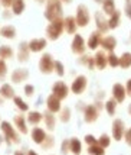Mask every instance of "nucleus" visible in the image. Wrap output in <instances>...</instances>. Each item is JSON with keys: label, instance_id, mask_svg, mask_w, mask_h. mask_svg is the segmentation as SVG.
I'll use <instances>...</instances> for the list:
<instances>
[{"label": "nucleus", "instance_id": "nucleus-1", "mask_svg": "<svg viewBox=\"0 0 131 155\" xmlns=\"http://www.w3.org/2000/svg\"><path fill=\"white\" fill-rule=\"evenodd\" d=\"M61 12H62V9H61V3H59L58 0H51V2H49V5H48V7H46L45 16L51 20V22H55V20H59Z\"/></svg>", "mask_w": 131, "mask_h": 155}, {"label": "nucleus", "instance_id": "nucleus-2", "mask_svg": "<svg viewBox=\"0 0 131 155\" xmlns=\"http://www.w3.org/2000/svg\"><path fill=\"white\" fill-rule=\"evenodd\" d=\"M125 134V125L121 119H115L112 122V136L115 141H121Z\"/></svg>", "mask_w": 131, "mask_h": 155}, {"label": "nucleus", "instance_id": "nucleus-3", "mask_svg": "<svg viewBox=\"0 0 131 155\" xmlns=\"http://www.w3.org/2000/svg\"><path fill=\"white\" fill-rule=\"evenodd\" d=\"M88 22H89V13H88L86 7L84 5H81L78 7V10H76V25L85 26Z\"/></svg>", "mask_w": 131, "mask_h": 155}, {"label": "nucleus", "instance_id": "nucleus-4", "mask_svg": "<svg viewBox=\"0 0 131 155\" xmlns=\"http://www.w3.org/2000/svg\"><path fill=\"white\" fill-rule=\"evenodd\" d=\"M112 97L118 101V103H123L125 100V97H127V90L124 88L123 84H114V87H112Z\"/></svg>", "mask_w": 131, "mask_h": 155}, {"label": "nucleus", "instance_id": "nucleus-5", "mask_svg": "<svg viewBox=\"0 0 131 155\" xmlns=\"http://www.w3.org/2000/svg\"><path fill=\"white\" fill-rule=\"evenodd\" d=\"M46 32H48L51 39H56L59 35H61V32H62V22H61V20L52 22V23L48 26V31H46Z\"/></svg>", "mask_w": 131, "mask_h": 155}, {"label": "nucleus", "instance_id": "nucleus-6", "mask_svg": "<svg viewBox=\"0 0 131 155\" xmlns=\"http://www.w3.org/2000/svg\"><path fill=\"white\" fill-rule=\"evenodd\" d=\"M39 67H40V71L42 73H51L53 70V67H55V62L52 61V58H51V55H43L42 57V60H40V62H39Z\"/></svg>", "mask_w": 131, "mask_h": 155}, {"label": "nucleus", "instance_id": "nucleus-7", "mask_svg": "<svg viewBox=\"0 0 131 155\" xmlns=\"http://www.w3.org/2000/svg\"><path fill=\"white\" fill-rule=\"evenodd\" d=\"M85 87H86V78L84 77V75H79L78 78L73 81L72 91L73 93H76V94H81V93L85 90Z\"/></svg>", "mask_w": 131, "mask_h": 155}, {"label": "nucleus", "instance_id": "nucleus-8", "mask_svg": "<svg viewBox=\"0 0 131 155\" xmlns=\"http://www.w3.org/2000/svg\"><path fill=\"white\" fill-rule=\"evenodd\" d=\"M53 94L56 96L58 99H64V97H66V94H68V87H66V84H64L62 81H59V83H56L55 86H53Z\"/></svg>", "mask_w": 131, "mask_h": 155}, {"label": "nucleus", "instance_id": "nucleus-9", "mask_svg": "<svg viewBox=\"0 0 131 155\" xmlns=\"http://www.w3.org/2000/svg\"><path fill=\"white\" fill-rule=\"evenodd\" d=\"M72 51L75 54H82L85 51V45H84V39L81 35H76L73 38V42H72Z\"/></svg>", "mask_w": 131, "mask_h": 155}, {"label": "nucleus", "instance_id": "nucleus-10", "mask_svg": "<svg viewBox=\"0 0 131 155\" xmlns=\"http://www.w3.org/2000/svg\"><path fill=\"white\" fill-rule=\"evenodd\" d=\"M2 129H3V132H5V135H6V138H7V142H9V139H12L13 142H17V136L14 134L13 128L10 126V123L3 122V123H2Z\"/></svg>", "mask_w": 131, "mask_h": 155}, {"label": "nucleus", "instance_id": "nucleus-11", "mask_svg": "<svg viewBox=\"0 0 131 155\" xmlns=\"http://www.w3.org/2000/svg\"><path fill=\"white\" fill-rule=\"evenodd\" d=\"M101 45L108 49V51H114V48L117 47V39L114 36H105V38H101Z\"/></svg>", "mask_w": 131, "mask_h": 155}, {"label": "nucleus", "instance_id": "nucleus-12", "mask_svg": "<svg viewBox=\"0 0 131 155\" xmlns=\"http://www.w3.org/2000/svg\"><path fill=\"white\" fill-rule=\"evenodd\" d=\"M46 47V41L45 39H33L29 42V49L33 52H39Z\"/></svg>", "mask_w": 131, "mask_h": 155}, {"label": "nucleus", "instance_id": "nucleus-13", "mask_svg": "<svg viewBox=\"0 0 131 155\" xmlns=\"http://www.w3.org/2000/svg\"><path fill=\"white\" fill-rule=\"evenodd\" d=\"M98 117V107L95 106H88L85 110V120L86 122H95Z\"/></svg>", "mask_w": 131, "mask_h": 155}, {"label": "nucleus", "instance_id": "nucleus-14", "mask_svg": "<svg viewBox=\"0 0 131 155\" xmlns=\"http://www.w3.org/2000/svg\"><path fill=\"white\" fill-rule=\"evenodd\" d=\"M59 100H61V99H58L55 94H52L49 99H48V107H49L51 112L55 113V112H58L59 109H61V103H59Z\"/></svg>", "mask_w": 131, "mask_h": 155}, {"label": "nucleus", "instance_id": "nucleus-15", "mask_svg": "<svg viewBox=\"0 0 131 155\" xmlns=\"http://www.w3.org/2000/svg\"><path fill=\"white\" fill-rule=\"evenodd\" d=\"M95 64H97V67L99 68V70H104L105 67H107V64H108V58L105 57L104 52H97V55H95Z\"/></svg>", "mask_w": 131, "mask_h": 155}, {"label": "nucleus", "instance_id": "nucleus-16", "mask_svg": "<svg viewBox=\"0 0 131 155\" xmlns=\"http://www.w3.org/2000/svg\"><path fill=\"white\" fill-rule=\"evenodd\" d=\"M102 9H104V13L112 15L115 12V2L114 0H104L102 2Z\"/></svg>", "mask_w": 131, "mask_h": 155}, {"label": "nucleus", "instance_id": "nucleus-17", "mask_svg": "<svg viewBox=\"0 0 131 155\" xmlns=\"http://www.w3.org/2000/svg\"><path fill=\"white\" fill-rule=\"evenodd\" d=\"M95 19H97V26H98V29L101 31V32H107V29H110V26L107 25L108 22H107V20L101 16V13H99V12L95 15Z\"/></svg>", "mask_w": 131, "mask_h": 155}, {"label": "nucleus", "instance_id": "nucleus-18", "mask_svg": "<svg viewBox=\"0 0 131 155\" xmlns=\"http://www.w3.org/2000/svg\"><path fill=\"white\" fill-rule=\"evenodd\" d=\"M32 138L36 143H42V142L45 141V132L39 128H35L32 130Z\"/></svg>", "mask_w": 131, "mask_h": 155}, {"label": "nucleus", "instance_id": "nucleus-19", "mask_svg": "<svg viewBox=\"0 0 131 155\" xmlns=\"http://www.w3.org/2000/svg\"><path fill=\"white\" fill-rule=\"evenodd\" d=\"M120 18H121L120 12H117V10H115V12L111 15L110 20H108V26H110V29H115V28L120 25Z\"/></svg>", "mask_w": 131, "mask_h": 155}, {"label": "nucleus", "instance_id": "nucleus-20", "mask_svg": "<svg viewBox=\"0 0 131 155\" xmlns=\"http://www.w3.org/2000/svg\"><path fill=\"white\" fill-rule=\"evenodd\" d=\"M26 77H27L26 70H16V71L13 73V75H12V80H13L14 83H20V81L25 80Z\"/></svg>", "mask_w": 131, "mask_h": 155}, {"label": "nucleus", "instance_id": "nucleus-21", "mask_svg": "<svg viewBox=\"0 0 131 155\" xmlns=\"http://www.w3.org/2000/svg\"><path fill=\"white\" fill-rule=\"evenodd\" d=\"M99 44H101V35L97 34V32L92 34V36L89 38V41H88V47L91 48V49H95Z\"/></svg>", "mask_w": 131, "mask_h": 155}, {"label": "nucleus", "instance_id": "nucleus-22", "mask_svg": "<svg viewBox=\"0 0 131 155\" xmlns=\"http://www.w3.org/2000/svg\"><path fill=\"white\" fill-rule=\"evenodd\" d=\"M88 152L91 155H104L105 154L104 147H101L98 142L97 143H92L91 147H89V149H88Z\"/></svg>", "mask_w": 131, "mask_h": 155}, {"label": "nucleus", "instance_id": "nucleus-23", "mask_svg": "<svg viewBox=\"0 0 131 155\" xmlns=\"http://www.w3.org/2000/svg\"><path fill=\"white\" fill-rule=\"evenodd\" d=\"M120 67L123 68H128L131 67V54L130 52H124L120 58Z\"/></svg>", "mask_w": 131, "mask_h": 155}, {"label": "nucleus", "instance_id": "nucleus-24", "mask_svg": "<svg viewBox=\"0 0 131 155\" xmlns=\"http://www.w3.org/2000/svg\"><path fill=\"white\" fill-rule=\"evenodd\" d=\"M117 103L118 101L115 99H110V100L105 103V107H107V112H108V115H114L115 113V110H117Z\"/></svg>", "mask_w": 131, "mask_h": 155}, {"label": "nucleus", "instance_id": "nucleus-25", "mask_svg": "<svg viewBox=\"0 0 131 155\" xmlns=\"http://www.w3.org/2000/svg\"><path fill=\"white\" fill-rule=\"evenodd\" d=\"M65 28H66V32L73 34V32H75V28H76L75 19H73V18H66V20H65Z\"/></svg>", "mask_w": 131, "mask_h": 155}, {"label": "nucleus", "instance_id": "nucleus-26", "mask_svg": "<svg viewBox=\"0 0 131 155\" xmlns=\"http://www.w3.org/2000/svg\"><path fill=\"white\" fill-rule=\"evenodd\" d=\"M25 9V2L23 0H13V12L16 15H20Z\"/></svg>", "mask_w": 131, "mask_h": 155}, {"label": "nucleus", "instance_id": "nucleus-27", "mask_svg": "<svg viewBox=\"0 0 131 155\" xmlns=\"http://www.w3.org/2000/svg\"><path fill=\"white\" fill-rule=\"evenodd\" d=\"M0 93H2L3 97H7V99H9V97H13V88L10 87L9 84H5L3 87L0 88Z\"/></svg>", "mask_w": 131, "mask_h": 155}, {"label": "nucleus", "instance_id": "nucleus-28", "mask_svg": "<svg viewBox=\"0 0 131 155\" xmlns=\"http://www.w3.org/2000/svg\"><path fill=\"white\" fill-rule=\"evenodd\" d=\"M14 122H16V125H17V128H19L20 132H22V134H26L27 129H26V125H25V119H23L22 116H16Z\"/></svg>", "mask_w": 131, "mask_h": 155}, {"label": "nucleus", "instance_id": "nucleus-29", "mask_svg": "<svg viewBox=\"0 0 131 155\" xmlns=\"http://www.w3.org/2000/svg\"><path fill=\"white\" fill-rule=\"evenodd\" d=\"M71 151H72L75 155L81 154V142L78 139H72L71 141Z\"/></svg>", "mask_w": 131, "mask_h": 155}, {"label": "nucleus", "instance_id": "nucleus-30", "mask_svg": "<svg viewBox=\"0 0 131 155\" xmlns=\"http://www.w3.org/2000/svg\"><path fill=\"white\" fill-rule=\"evenodd\" d=\"M2 35L5 38H13L14 36V28L13 26H5L2 29Z\"/></svg>", "mask_w": 131, "mask_h": 155}, {"label": "nucleus", "instance_id": "nucleus-31", "mask_svg": "<svg viewBox=\"0 0 131 155\" xmlns=\"http://www.w3.org/2000/svg\"><path fill=\"white\" fill-rule=\"evenodd\" d=\"M43 117H45V122H46V126H48V128L49 129L55 128V116H52L51 113H46Z\"/></svg>", "mask_w": 131, "mask_h": 155}, {"label": "nucleus", "instance_id": "nucleus-32", "mask_svg": "<svg viewBox=\"0 0 131 155\" xmlns=\"http://www.w3.org/2000/svg\"><path fill=\"white\" fill-rule=\"evenodd\" d=\"M13 54V51L9 47H2L0 48V58H10Z\"/></svg>", "mask_w": 131, "mask_h": 155}, {"label": "nucleus", "instance_id": "nucleus-33", "mask_svg": "<svg viewBox=\"0 0 131 155\" xmlns=\"http://www.w3.org/2000/svg\"><path fill=\"white\" fill-rule=\"evenodd\" d=\"M27 48L26 44H22V47L19 49V60L20 61H26L27 60Z\"/></svg>", "mask_w": 131, "mask_h": 155}, {"label": "nucleus", "instance_id": "nucleus-34", "mask_svg": "<svg viewBox=\"0 0 131 155\" xmlns=\"http://www.w3.org/2000/svg\"><path fill=\"white\" fill-rule=\"evenodd\" d=\"M108 64H110L111 67H118V65H120V58L112 52V54H110V57H108Z\"/></svg>", "mask_w": 131, "mask_h": 155}, {"label": "nucleus", "instance_id": "nucleus-35", "mask_svg": "<svg viewBox=\"0 0 131 155\" xmlns=\"http://www.w3.org/2000/svg\"><path fill=\"white\" fill-rule=\"evenodd\" d=\"M40 119H42V116H40V113H38V112H32V113L29 115V122H30V123H38Z\"/></svg>", "mask_w": 131, "mask_h": 155}, {"label": "nucleus", "instance_id": "nucleus-36", "mask_svg": "<svg viewBox=\"0 0 131 155\" xmlns=\"http://www.w3.org/2000/svg\"><path fill=\"white\" fill-rule=\"evenodd\" d=\"M98 143L101 145V147L107 148V147L110 145V136L108 135H101V138L98 139Z\"/></svg>", "mask_w": 131, "mask_h": 155}, {"label": "nucleus", "instance_id": "nucleus-37", "mask_svg": "<svg viewBox=\"0 0 131 155\" xmlns=\"http://www.w3.org/2000/svg\"><path fill=\"white\" fill-rule=\"evenodd\" d=\"M14 103H16V106L20 109V110H27V104H25V101L19 99V97H16L14 99Z\"/></svg>", "mask_w": 131, "mask_h": 155}, {"label": "nucleus", "instance_id": "nucleus-38", "mask_svg": "<svg viewBox=\"0 0 131 155\" xmlns=\"http://www.w3.org/2000/svg\"><path fill=\"white\" fill-rule=\"evenodd\" d=\"M124 13H125V16H127L128 19H131V0H130V2H127L125 9H124Z\"/></svg>", "mask_w": 131, "mask_h": 155}, {"label": "nucleus", "instance_id": "nucleus-39", "mask_svg": "<svg viewBox=\"0 0 131 155\" xmlns=\"http://www.w3.org/2000/svg\"><path fill=\"white\" fill-rule=\"evenodd\" d=\"M124 139H125V142H127V145H130L131 147V128L128 129V130H125Z\"/></svg>", "mask_w": 131, "mask_h": 155}, {"label": "nucleus", "instance_id": "nucleus-40", "mask_svg": "<svg viewBox=\"0 0 131 155\" xmlns=\"http://www.w3.org/2000/svg\"><path fill=\"white\" fill-rule=\"evenodd\" d=\"M55 68H56V73H58L59 75H64V65L61 64V62H55Z\"/></svg>", "mask_w": 131, "mask_h": 155}, {"label": "nucleus", "instance_id": "nucleus-41", "mask_svg": "<svg viewBox=\"0 0 131 155\" xmlns=\"http://www.w3.org/2000/svg\"><path fill=\"white\" fill-rule=\"evenodd\" d=\"M5 74H6V64L3 61H0V80L5 77Z\"/></svg>", "mask_w": 131, "mask_h": 155}, {"label": "nucleus", "instance_id": "nucleus-42", "mask_svg": "<svg viewBox=\"0 0 131 155\" xmlns=\"http://www.w3.org/2000/svg\"><path fill=\"white\" fill-rule=\"evenodd\" d=\"M85 142H86V143H91V145H92V143H97L98 141H97V139H95V138H94L92 135H86L85 136Z\"/></svg>", "mask_w": 131, "mask_h": 155}, {"label": "nucleus", "instance_id": "nucleus-43", "mask_svg": "<svg viewBox=\"0 0 131 155\" xmlns=\"http://www.w3.org/2000/svg\"><path fill=\"white\" fill-rule=\"evenodd\" d=\"M62 120H64V122H65V120H69V110H68V109L62 112Z\"/></svg>", "mask_w": 131, "mask_h": 155}, {"label": "nucleus", "instance_id": "nucleus-44", "mask_svg": "<svg viewBox=\"0 0 131 155\" xmlns=\"http://www.w3.org/2000/svg\"><path fill=\"white\" fill-rule=\"evenodd\" d=\"M33 90H35V88H33V86H26V87H25V91H26V94H27V96L32 94Z\"/></svg>", "mask_w": 131, "mask_h": 155}, {"label": "nucleus", "instance_id": "nucleus-45", "mask_svg": "<svg viewBox=\"0 0 131 155\" xmlns=\"http://www.w3.org/2000/svg\"><path fill=\"white\" fill-rule=\"evenodd\" d=\"M125 90H127V94L131 96V78L127 81V86H125Z\"/></svg>", "mask_w": 131, "mask_h": 155}, {"label": "nucleus", "instance_id": "nucleus-46", "mask_svg": "<svg viewBox=\"0 0 131 155\" xmlns=\"http://www.w3.org/2000/svg\"><path fill=\"white\" fill-rule=\"evenodd\" d=\"M2 3H3L5 6H9L10 3H13V0H2Z\"/></svg>", "mask_w": 131, "mask_h": 155}, {"label": "nucleus", "instance_id": "nucleus-47", "mask_svg": "<svg viewBox=\"0 0 131 155\" xmlns=\"http://www.w3.org/2000/svg\"><path fill=\"white\" fill-rule=\"evenodd\" d=\"M29 155H38V154H36V152H33V151H30V152H29Z\"/></svg>", "mask_w": 131, "mask_h": 155}, {"label": "nucleus", "instance_id": "nucleus-48", "mask_svg": "<svg viewBox=\"0 0 131 155\" xmlns=\"http://www.w3.org/2000/svg\"><path fill=\"white\" fill-rule=\"evenodd\" d=\"M128 113L131 115V104H130V107H128Z\"/></svg>", "mask_w": 131, "mask_h": 155}, {"label": "nucleus", "instance_id": "nucleus-49", "mask_svg": "<svg viewBox=\"0 0 131 155\" xmlns=\"http://www.w3.org/2000/svg\"><path fill=\"white\" fill-rule=\"evenodd\" d=\"M95 2H97V3H101V2H104V0H95Z\"/></svg>", "mask_w": 131, "mask_h": 155}, {"label": "nucleus", "instance_id": "nucleus-50", "mask_svg": "<svg viewBox=\"0 0 131 155\" xmlns=\"http://www.w3.org/2000/svg\"><path fill=\"white\" fill-rule=\"evenodd\" d=\"M14 155H23V154H22V152H16V154H14Z\"/></svg>", "mask_w": 131, "mask_h": 155}, {"label": "nucleus", "instance_id": "nucleus-51", "mask_svg": "<svg viewBox=\"0 0 131 155\" xmlns=\"http://www.w3.org/2000/svg\"><path fill=\"white\" fill-rule=\"evenodd\" d=\"M127 2H130V0H127Z\"/></svg>", "mask_w": 131, "mask_h": 155}]
</instances>
